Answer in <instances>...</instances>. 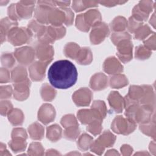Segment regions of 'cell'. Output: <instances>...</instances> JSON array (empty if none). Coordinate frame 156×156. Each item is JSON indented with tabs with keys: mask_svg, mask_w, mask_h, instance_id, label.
<instances>
[{
	"mask_svg": "<svg viewBox=\"0 0 156 156\" xmlns=\"http://www.w3.org/2000/svg\"><path fill=\"white\" fill-rule=\"evenodd\" d=\"M77 71L69 60H60L51 65L48 76L50 83L56 88L67 89L73 86L77 80Z\"/></svg>",
	"mask_w": 156,
	"mask_h": 156,
	"instance_id": "obj_1",
	"label": "cell"
},
{
	"mask_svg": "<svg viewBox=\"0 0 156 156\" xmlns=\"http://www.w3.org/2000/svg\"><path fill=\"white\" fill-rule=\"evenodd\" d=\"M32 33L26 28L13 27L7 34V39L13 46H19L27 43L31 39Z\"/></svg>",
	"mask_w": 156,
	"mask_h": 156,
	"instance_id": "obj_2",
	"label": "cell"
},
{
	"mask_svg": "<svg viewBox=\"0 0 156 156\" xmlns=\"http://www.w3.org/2000/svg\"><path fill=\"white\" fill-rule=\"evenodd\" d=\"M135 122L121 116H116L112 124V129L115 132L123 135L130 133L135 130Z\"/></svg>",
	"mask_w": 156,
	"mask_h": 156,
	"instance_id": "obj_3",
	"label": "cell"
},
{
	"mask_svg": "<svg viewBox=\"0 0 156 156\" xmlns=\"http://www.w3.org/2000/svg\"><path fill=\"white\" fill-rule=\"evenodd\" d=\"M130 38H126L119 41L117 45V55L124 63L129 62L132 57V43Z\"/></svg>",
	"mask_w": 156,
	"mask_h": 156,
	"instance_id": "obj_4",
	"label": "cell"
},
{
	"mask_svg": "<svg viewBox=\"0 0 156 156\" xmlns=\"http://www.w3.org/2000/svg\"><path fill=\"white\" fill-rule=\"evenodd\" d=\"M109 34V30L106 24L100 23L94 26L90 34V41L93 44H97L102 42Z\"/></svg>",
	"mask_w": 156,
	"mask_h": 156,
	"instance_id": "obj_5",
	"label": "cell"
},
{
	"mask_svg": "<svg viewBox=\"0 0 156 156\" xmlns=\"http://www.w3.org/2000/svg\"><path fill=\"white\" fill-rule=\"evenodd\" d=\"M14 55L19 63L24 65H28L34 60L35 51L32 48L25 46L16 49Z\"/></svg>",
	"mask_w": 156,
	"mask_h": 156,
	"instance_id": "obj_6",
	"label": "cell"
},
{
	"mask_svg": "<svg viewBox=\"0 0 156 156\" xmlns=\"http://www.w3.org/2000/svg\"><path fill=\"white\" fill-rule=\"evenodd\" d=\"M30 81L28 79L19 82L13 83L14 98L18 101H23L27 98L29 94V87Z\"/></svg>",
	"mask_w": 156,
	"mask_h": 156,
	"instance_id": "obj_7",
	"label": "cell"
},
{
	"mask_svg": "<svg viewBox=\"0 0 156 156\" xmlns=\"http://www.w3.org/2000/svg\"><path fill=\"white\" fill-rule=\"evenodd\" d=\"M92 98L91 91L87 88H82L76 91L73 95V99L77 106H87Z\"/></svg>",
	"mask_w": 156,
	"mask_h": 156,
	"instance_id": "obj_8",
	"label": "cell"
},
{
	"mask_svg": "<svg viewBox=\"0 0 156 156\" xmlns=\"http://www.w3.org/2000/svg\"><path fill=\"white\" fill-rule=\"evenodd\" d=\"M49 62H35L29 68L30 77L33 80L40 81L44 76L46 68Z\"/></svg>",
	"mask_w": 156,
	"mask_h": 156,
	"instance_id": "obj_9",
	"label": "cell"
},
{
	"mask_svg": "<svg viewBox=\"0 0 156 156\" xmlns=\"http://www.w3.org/2000/svg\"><path fill=\"white\" fill-rule=\"evenodd\" d=\"M36 54L37 58L41 62H50L54 55L53 48L46 43L40 42L36 47Z\"/></svg>",
	"mask_w": 156,
	"mask_h": 156,
	"instance_id": "obj_10",
	"label": "cell"
},
{
	"mask_svg": "<svg viewBox=\"0 0 156 156\" xmlns=\"http://www.w3.org/2000/svg\"><path fill=\"white\" fill-rule=\"evenodd\" d=\"M55 116L54 108L48 104L43 105L38 111V118L43 124H47L52 122Z\"/></svg>",
	"mask_w": 156,
	"mask_h": 156,
	"instance_id": "obj_11",
	"label": "cell"
},
{
	"mask_svg": "<svg viewBox=\"0 0 156 156\" xmlns=\"http://www.w3.org/2000/svg\"><path fill=\"white\" fill-rule=\"evenodd\" d=\"M77 117L80 121L83 124H90L95 120L102 121V118L94 109L80 110L77 113Z\"/></svg>",
	"mask_w": 156,
	"mask_h": 156,
	"instance_id": "obj_12",
	"label": "cell"
},
{
	"mask_svg": "<svg viewBox=\"0 0 156 156\" xmlns=\"http://www.w3.org/2000/svg\"><path fill=\"white\" fill-rule=\"evenodd\" d=\"M34 3L35 2L32 1H21L16 4V11L20 19L29 18L31 16Z\"/></svg>",
	"mask_w": 156,
	"mask_h": 156,
	"instance_id": "obj_13",
	"label": "cell"
},
{
	"mask_svg": "<svg viewBox=\"0 0 156 156\" xmlns=\"http://www.w3.org/2000/svg\"><path fill=\"white\" fill-rule=\"evenodd\" d=\"M108 99L113 112L115 113H121L122 111L124 102L118 92H111Z\"/></svg>",
	"mask_w": 156,
	"mask_h": 156,
	"instance_id": "obj_14",
	"label": "cell"
},
{
	"mask_svg": "<svg viewBox=\"0 0 156 156\" xmlns=\"http://www.w3.org/2000/svg\"><path fill=\"white\" fill-rule=\"evenodd\" d=\"M103 66L104 70L110 74L119 73L123 71V66L114 57L107 58Z\"/></svg>",
	"mask_w": 156,
	"mask_h": 156,
	"instance_id": "obj_15",
	"label": "cell"
},
{
	"mask_svg": "<svg viewBox=\"0 0 156 156\" xmlns=\"http://www.w3.org/2000/svg\"><path fill=\"white\" fill-rule=\"evenodd\" d=\"M90 86L95 91L102 90L107 86V78L101 73L95 74L90 80Z\"/></svg>",
	"mask_w": 156,
	"mask_h": 156,
	"instance_id": "obj_16",
	"label": "cell"
},
{
	"mask_svg": "<svg viewBox=\"0 0 156 156\" xmlns=\"http://www.w3.org/2000/svg\"><path fill=\"white\" fill-rule=\"evenodd\" d=\"M62 10V9H61ZM65 21V14L63 10L54 9L49 11L48 16V23L55 26H60Z\"/></svg>",
	"mask_w": 156,
	"mask_h": 156,
	"instance_id": "obj_17",
	"label": "cell"
},
{
	"mask_svg": "<svg viewBox=\"0 0 156 156\" xmlns=\"http://www.w3.org/2000/svg\"><path fill=\"white\" fill-rule=\"evenodd\" d=\"M17 25H18V23L15 21L11 20L10 18H5L1 20V24H0L1 43H2L3 41L5 40L6 37H7V34L9 32L13 27H16Z\"/></svg>",
	"mask_w": 156,
	"mask_h": 156,
	"instance_id": "obj_18",
	"label": "cell"
},
{
	"mask_svg": "<svg viewBox=\"0 0 156 156\" xmlns=\"http://www.w3.org/2000/svg\"><path fill=\"white\" fill-rule=\"evenodd\" d=\"M93 59L91 51L88 48H81L76 58V62L81 65L90 64Z\"/></svg>",
	"mask_w": 156,
	"mask_h": 156,
	"instance_id": "obj_19",
	"label": "cell"
},
{
	"mask_svg": "<svg viewBox=\"0 0 156 156\" xmlns=\"http://www.w3.org/2000/svg\"><path fill=\"white\" fill-rule=\"evenodd\" d=\"M84 19L87 24L90 26H94L95 25L101 23V16L100 13L96 10H91L83 14Z\"/></svg>",
	"mask_w": 156,
	"mask_h": 156,
	"instance_id": "obj_20",
	"label": "cell"
},
{
	"mask_svg": "<svg viewBox=\"0 0 156 156\" xmlns=\"http://www.w3.org/2000/svg\"><path fill=\"white\" fill-rule=\"evenodd\" d=\"M26 140L23 138H12V140L9 143V146L15 153L23 152L26 147Z\"/></svg>",
	"mask_w": 156,
	"mask_h": 156,
	"instance_id": "obj_21",
	"label": "cell"
},
{
	"mask_svg": "<svg viewBox=\"0 0 156 156\" xmlns=\"http://www.w3.org/2000/svg\"><path fill=\"white\" fill-rule=\"evenodd\" d=\"M30 138L33 140H41L44 135V129L40 124L35 122L29 127Z\"/></svg>",
	"mask_w": 156,
	"mask_h": 156,
	"instance_id": "obj_22",
	"label": "cell"
},
{
	"mask_svg": "<svg viewBox=\"0 0 156 156\" xmlns=\"http://www.w3.org/2000/svg\"><path fill=\"white\" fill-rule=\"evenodd\" d=\"M116 137L113 135L110 131H105L104 133L101 135L98 139L96 140L102 146L105 147H111L115 143Z\"/></svg>",
	"mask_w": 156,
	"mask_h": 156,
	"instance_id": "obj_23",
	"label": "cell"
},
{
	"mask_svg": "<svg viewBox=\"0 0 156 156\" xmlns=\"http://www.w3.org/2000/svg\"><path fill=\"white\" fill-rule=\"evenodd\" d=\"M9 120L13 126L21 125L23 122L24 116L22 112L19 109L12 110L9 113Z\"/></svg>",
	"mask_w": 156,
	"mask_h": 156,
	"instance_id": "obj_24",
	"label": "cell"
},
{
	"mask_svg": "<svg viewBox=\"0 0 156 156\" xmlns=\"http://www.w3.org/2000/svg\"><path fill=\"white\" fill-rule=\"evenodd\" d=\"M62 136V129L57 124L52 125L47 128V138L52 141H56Z\"/></svg>",
	"mask_w": 156,
	"mask_h": 156,
	"instance_id": "obj_25",
	"label": "cell"
},
{
	"mask_svg": "<svg viewBox=\"0 0 156 156\" xmlns=\"http://www.w3.org/2000/svg\"><path fill=\"white\" fill-rule=\"evenodd\" d=\"M128 84V80L124 75H116L110 79V87L113 88H120Z\"/></svg>",
	"mask_w": 156,
	"mask_h": 156,
	"instance_id": "obj_26",
	"label": "cell"
},
{
	"mask_svg": "<svg viewBox=\"0 0 156 156\" xmlns=\"http://www.w3.org/2000/svg\"><path fill=\"white\" fill-rule=\"evenodd\" d=\"M27 79L26 71L22 66H17L12 71V79L13 83L21 82Z\"/></svg>",
	"mask_w": 156,
	"mask_h": 156,
	"instance_id": "obj_27",
	"label": "cell"
},
{
	"mask_svg": "<svg viewBox=\"0 0 156 156\" xmlns=\"http://www.w3.org/2000/svg\"><path fill=\"white\" fill-rule=\"evenodd\" d=\"M80 48V47L74 43H67L65 46L64 52L66 57L76 59L79 52Z\"/></svg>",
	"mask_w": 156,
	"mask_h": 156,
	"instance_id": "obj_28",
	"label": "cell"
},
{
	"mask_svg": "<svg viewBox=\"0 0 156 156\" xmlns=\"http://www.w3.org/2000/svg\"><path fill=\"white\" fill-rule=\"evenodd\" d=\"M93 143V138L84 133L79 138L77 141V146L82 151H87L91 147Z\"/></svg>",
	"mask_w": 156,
	"mask_h": 156,
	"instance_id": "obj_29",
	"label": "cell"
},
{
	"mask_svg": "<svg viewBox=\"0 0 156 156\" xmlns=\"http://www.w3.org/2000/svg\"><path fill=\"white\" fill-rule=\"evenodd\" d=\"M56 94V91L48 84H44L41 89V95L42 99L46 101H52Z\"/></svg>",
	"mask_w": 156,
	"mask_h": 156,
	"instance_id": "obj_30",
	"label": "cell"
},
{
	"mask_svg": "<svg viewBox=\"0 0 156 156\" xmlns=\"http://www.w3.org/2000/svg\"><path fill=\"white\" fill-rule=\"evenodd\" d=\"M110 26L114 31H122L127 26V21L124 17L118 16L112 22Z\"/></svg>",
	"mask_w": 156,
	"mask_h": 156,
	"instance_id": "obj_31",
	"label": "cell"
},
{
	"mask_svg": "<svg viewBox=\"0 0 156 156\" xmlns=\"http://www.w3.org/2000/svg\"><path fill=\"white\" fill-rule=\"evenodd\" d=\"M97 3L95 1H74L73 7L76 12H80L87 7L97 6Z\"/></svg>",
	"mask_w": 156,
	"mask_h": 156,
	"instance_id": "obj_32",
	"label": "cell"
},
{
	"mask_svg": "<svg viewBox=\"0 0 156 156\" xmlns=\"http://www.w3.org/2000/svg\"><path fill=\"white\" fill-rule=\"evenodd\" d=\"M80 130L78 127V126H73L67 127L64 132V135L66 139L74 140L78 136Z\"/></svg>",
	"mask_w": 156,
	"mask_h": 156,
	"instance_id": "obj_33",
	"label": "cell"
},
{
	"mask_svg": "<svg viewBox=\"0 0 156 156\" xmlns=\"http://www.w3.org/2000/svg\"><path fill=\"white\" fill-rule=\"evenodd\" d=\"M28 26H29V28L31 29L33 31L37 33L38 37H40V36H41L46 30V27L44 26L38 24L35 21H31L29 23Z\"/></svg>",
	"mask_w": 156,
	"mask_h": 156,
	"instance_id": "obj_34",
	"label": "cell"
},
{
	"mask_svg": "<svg viewBox=\"0 0 156 156\" xmlns=\"http://www.w3.org/2000/svg\"><path fill=\"white\" fill-rule=\"evenodd\" d=\"M1 63L2 66L5 68H12L14 63H15V60L10 53H4L1 55Z\"/></svg>",
	"mask_w": 156,
	"mask_h": 156,
	"instance_id": "obj_35",
	"label": "cell"
},
{
	"mask_svg": "<svg viewBox=\"0 0 156 156\" xmlns=\"http://www.w3.org/2000/svg\"><path fill=\"white\" fill-rule=\"evenodd\" d=\"M92 108L97 111L102 118H105L107 113L106 106L104 101H96L93 102L92 105Z\"/></svg>",
	"mask_w": 156,
	"mask_h": 156,
	"instance_id": "obj_36",
	"label": "cell"
},
{
	"mask_svg": "<svg viewBox=\"0 0 156 156\" xmlns=\"http://www.w3.org/2000/svg\"><path fill=\"white\" fill-rule=\"evenodd\" d=\"M28 154L29 155H43L44 149L42 147V145L40 143H32L29 146Z\"/></svg>",
	"mask_w": 156,
	"mask_h": 156,
	"instance_id": "obj_37",
	"label": "cell"
},
{
	"mask_svg": "<svg viewBox=\"0 0 156 156\" xmlns=\"http://www.w3.org/2000/svg\"><path fill=\"white\" fill-rule=\"evenodd\" d=\"M76 26L77 29L79 30L83 31V32H88L90 29V26L87 24L83 14H80L77 16L76 21Z\"/></svg>",
	"mask_w": 156,
	"mask_h": 156,
	"instance_id": "obj_38",
	"label": "cell"
},
{
	"mask_svg": "<svg viewBox=\"0 0 156 156\" xmlns=\"http://www.w3.org/2000/svg\"><path fill=\"white\" fill-rule=\"evenodd\" d=\"M102 121L95 120L91 122L89 126L87 127V130L90 131L94 135H96L101 133L102 127H101Z\"/></svg>",
	"mask_w": 156,
	"mask_h": 156,
	"instance_id": "obj_39",
	"label": "cell"
},
{
	"mask_svg": "<svg viewBox=\"0 0 156 156\" xmlns=\"http://www.w3.org/2000/svg\"><path fill=\"white\" fill-rule=\"evenodd\" d=\"M61 123L66 128L73 126H78L76 118L72 115H68L63 116L61 120Z\"/></svg>",
	"mask_w": 156,
	"mask_h": 156,
	"instance_id": "obj_40",
	"label": "cell"
},
{
	"mask_svg": "<svg viewBox=\"0 0 156 156\" xmlns=\"http://www.w3.org/2000/svg\"><path fill=\"white\" fill-rule=\"evenodd\" d=\"M151 52L146 50L143 46H139L136 48L135 57L138 59L143 60L148 58L151 55Z\"/></svg>",
	"mask_w": 156,
	"mask_h": 156,
	"instance_id": "obj_41",
	"label": "cell"
},
{
	"mask_svg": "<svg viewBox=\"0 0 156 156\" xmlns=\"http://www.w3.org/2000/svg\"><path fill=\"white\" fill-rule=\"evenodd\" d=\"M1 114L2 116H6L9 115L10 111L12 110L13 105L10 102L7 101H4L1 102Z\"/></svg>",
	"mask_w": 156,
	"mask_h": 156,
	"instance_id": "obj_42",
	"label": "cell"
},
{
	"mask_svg": "<svg viewBox=\"0 0 156 156\" xmlns=\"http://www.w3.org/2000/svg\"><path fill=\"white\" fill-rule=\"evenodd\" d=\"M111 38H112V41L113 42V43L116 45V44L119 41H121L122 40L126 39V38H130V36L127 32L115 33V34H112Z\"/></svg>",
	"mask_w": 156,
	"mask_h": 156,
	"instance_id": "obj_43",
	"label": "cell"
},
{
	"mask_svg": "<svg viewBox=\"0 0 156 156\" xmlns=\"http://www.w3.org/2000/svg\"><path fill=\"white\" fill-rule=\"evenodd\" d=\"M141 24H142L141 22H139V21L133 18V17H130L129 20L128 29L130 32H134L138 29Z\"/></svg>",
	"mask_w": 156,
	"mask_h": 156,
	"instance_id": "obj_44",
	"label": "cell"
},
{
	"mask_svg": "<svg viewBox=\"0 0 156 156\" xmlns=\"http://www.w3.org/2000/svg\"><path fill=\"white\" fill-rule=\"evenodd\" d=\"M1 99H7L11 97L12 88L10 85H5L1 87Z\"/></svg>",
	"mask_w": 156,
	"mask_h": 156,
	"instance_id": "obj_45",
	"label": "cell"
},
{
	"mask_svg": "<svg viewBox=\"0 0 156 156\" xmlns=\"http://www.w3.org/2000/svg\"><path fill=\"white\" fill-rule=\"evenodd\" d=\"M149 32V28L147 26H144L143 27L138 29V30L136 32L135 37L138 40H141L148 35Z\"/></svg>",
	"mask_w": 156,
	"mask_h": 156,
	"instance_id": "obj_46",
	"label": "cell"
},
{
	"mask_svg": "<svg viewBox=\"0 0 156 156\" xmlns=\"http://www.w3.org/2000/svg\"><path fill=\"white\" fill-rule=\"evenodd\" d=\"M65 14V23L66 26H70L73 23V18H74V14L72 12V11L69 9H62Z\"/></svg>",
	"mask_w": 156,
	"mask_h": 156,
	"instance_id": "obj_47",
	"label": "cell"
},
{
	"mask_svg": "<svg viewBox=\"0 0 156 156\" xmlns=\"http://www.w3.org/2000/svg\"><path fill=\"white\" fill-rule=\"evenodd\" d=\"M12 138H23L26 139L27 134L24 129L22 128H15L13 130L12 133Z\"/></svg>",
	"mask_w": 156,
	"mask_h": 156,
	"instance_id": "obj_48",
	"label": "cell"
},
{
	"mask_svg": "<svg viewBox=\"0 0 156 156\" xmlns=\"http://www.w3.org/2000/svg\"><path fill=\"white\" fill-rule=\"evenodd\" d=\"M10 81V74L6 68H1L0 82L1 83H6Z\"/></svg>",
	"mask_w": 156,
	"mask_h": 156,
	"instance_id": "obj_49",
	"label": "cell"
},
{
	"mask_svg": "<svg viewBox=\"0 0 156 156\" xmlns=\"http://www.w3.org/2000/svg\"><path fill=\"white\" fill-rule=\"evenodd\" d=\"M16 4H12L8 9V15L9 16V18H10L11 20L16 21L17 20L20 19V18L18 17L17 13H16Z\"/></svg>",
	"mask_w": 156,
	"mask_h": 156,
	"instance_id": "obj_50",
	"label": "cell"
},
{
	"mask_svg": "<svg viewBox=\"0 0 156 156\" xmlns=\"http://www.w3.org/2000/svg\"><path fill=\"white\" fill-rule=\"evenodd\" d=\"M121 151L123 155H130L131 152H132V148H131L130 146L125 144L121 147Z\"/></svg>",
	"mask_w": 156,
	"mask_h": 156,
	"instance_id": "obj_51",
	"label": "cell"
},
{
	"mask_svg": "<svg viewBox=\"0 0 156 156\" xmlns=\"http://www.w3.org/2000/svg\"><path fill=\"white\" fill-rule=\"evenodd\" d=\"M10 155L11 154L6 149L5 145L4 144L2 143H1V147H0V155L4 156V155Z\"/></svg>",
	"mask_w": 156,
	"mask_h": 156,
	"instance_id": "obj_52",
	"label": "cell"
},
{
	"mask_svg": "<svg viewBox=\"0 0 156 156\" xmlns=\"http://www.w3.org/2000/svg\"><path fill=\"white\" fill-rule=\"evenodd\" d=\"M55 3H57V4H58V5L60 6V7H65V6H68V4L70 3L69 1H65V2H55Z\"/></svg>",
	"mask_w": 156,
	"mask_h": 156,
	"instance_id": "obj_53",
	"label": "cell"
}]
</instances>
